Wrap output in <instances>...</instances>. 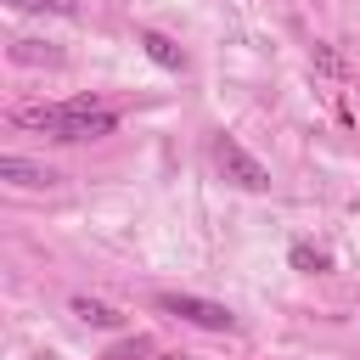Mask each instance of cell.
Returning <instances> with one entry per match:
<instances>
[{
    "label": "cell",
    "mask_w": 360,
    "mask_h": 360,
    "mask_svg": "<svg viewBox=\"0 0 360 360\" xmlns=\"http://www.w3.org/2000/svg\"><path fill=\"white\" fill-rule=\"evenodd\" d=\"M152 343L146 338H129V343H118V349H107V360H135V354H146Z\"/></svg>",
    "instance_id": "9"
},
{
    "label": "cell",
    "mask_w": 360,
    "mask_h": 360,
    "mask_svg": "<svg viewBox=\"0 0 360 360\" xmlns=\"http://www.w3.org/2000/svg\"><path fill=\"white\" fill-rule=\"evenodd\" d=\"M141 45H146V56H152L158 68H169V73H180V68H186V51H180V45H174L169 34L146 28V34H141Z\"/></svg>",
    "instance_id": "5"
},
{
    "label": "cell",
    "mask_w": 360,
    "mask_h": 360,
    "mask_svg": "<svg viewBox=\"0 0 360 360\" xmlns=\"http://www.w3.org/2000/svg\"><path fill=\"white\" fill-rule=\"evenodd\" d=\"M17 124L51 129L56 141H96V135H112V129H118V112H107V107L90 101V96H73V101H62V107H22Z\"/></svg>",
    "instance_id": "1"
},
{
    "label": "cell",
    "mask_w": 360,
    "mask_h": 360,
    "mask_svg": "<svg viewBox=\"0 0 360 360\" xmlns=\"http://www.w3.org/2000/svg\"><path fill=\"white\" fill-rule=\"evenodd\" d=\"M214 158H219V169H225V180H236L242 191H264L270 186V169L236 141V135H219V146H214Z\"/></svg>",
    "instance_id": "2"
},
{
    "label": "cell",
    "mask_w": 360,
    "mask_h": 360,
    "mask_svg": "<svg viewBox=\"0 0 360 360\" xmlns=\"http://www.w3.org/2000/svg\"><path fill=\"white\" fill-rule=\"evenodd\" d=\"M158 309H163V315H180V321H191V326H208V332H231V326H236V315H231L225 304H208V298H191V292H163Z\"/></svg>",
    "instance_id": "3"
},
{
    "label": "cell",
    "mask_w": 360,
    "mask_h": 360,
    "mask_svg": "<svg viewBox=\"0 0 360 360\" xmlns=\"http://www.w3.org/2000/svg\"><path fill=\"white\" fill-rule=\"evenodd\" d=\"M11 56H17V62H56V51H39L34 39H28V45H17Z\"/></svg>",
    "instance_id": "10"
},
{
    "label": "cell",
    "mask_w": 360,
    "mask_h": 360,
    "mask_svg": "<svg viewBox=\"0 0 360 360\" xmlns=\"http://www.w3.org/2000/svg\"><path fill=\"white\" fill-rule=\"evenodd\" d=\"M158 360H180V354H158Z\"/></svg>",
    "instance_id": "11"
},
{
    "label": "cell",
    "mask_w": 360,
    "mask_h": 360,
    "mask_svg": "<svg viewBox=\"0 0 360 360\" xmlns=\"http://www.w3.org/2000/svg\"><path fill=\"white\" fill-rule=\"evenodd\" d=\"M6 6H22V11H56V17L73 11V0H6Z\"/></svg>",
    "instance_id": "8"
},
{
    "label": "cell",
    "mask_w": 360,
    "mask_h": 360,
    "mask_svg": "<svg viewBox=\"0 0 360 360\" xmlns=\"http://www.w3.org/2000/svg\"><path fill=\"white\" fill-rule=\"evenodd\" d=\"M292 270H309L315 276V270H326V253L309 248V242H292Z\"/></svg>",
    "instance_id": "7"
},
{
    "label": "cell",
    "mask_w": 360,
    "mask_h": 360,
    "mask_svg": "<svg viewBox=\"0 0 360 360\" xmlns=\"http://www.w3.org/2000/svg\"><path fill=\"white\" fill-rule=\"evenodd\" d=\"M0 180H11V186H28V191H45L56 174H51L45 163H28V158H11V152H6V158H0Z\"/></svg>",
    "instance_id": "4"
},
{
    "label": "cell",
    "mask_w": 360,
    "mask_h": 360,
    "mask_svg": "<svg viewBox=\"0 0 360 360\" xmlns=\"http://www.w3.org/2000/svg\"><path fill=\"white\" fill-rule=\"evenodd\" d=\"M73 315L90 321V326H118V321H124V315H118L112 304H101V298H73Z\"/></svg>",
    "instance_id": "6"
}]
</instances>
